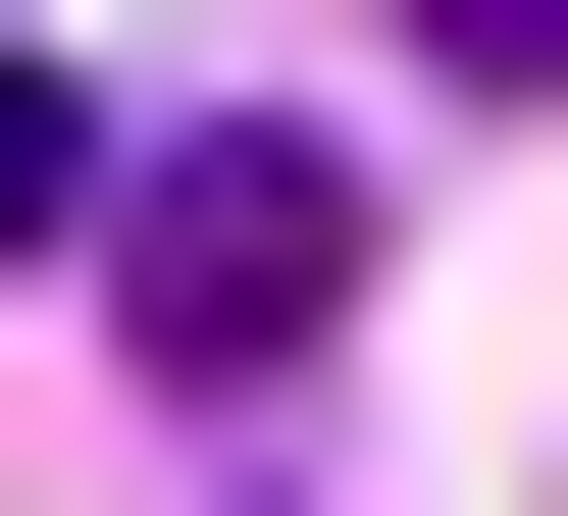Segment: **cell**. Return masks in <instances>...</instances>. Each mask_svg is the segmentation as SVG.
<instances>
[{
    "label": "cell",
    "instance_id": "cell-1",
    "mask_svg": "<svg viewBox=\"0 0 568 516\" xmlns=\"http://www.w3.org/2000/svg\"><path fill=\"white\" fill-rule=\"evenodd\" d=\"M52 259H104L155 362H311V310H362V155H258V103H207V155H104Z\"/></svg>",
    "mask_w": 568,
    "mask_h": 516
},
{
    "label": "cell",
    "instance_id": "cell-2",
    "mask_svg": "<svg viewBox=\"0 0 568 516\" xmlns=\"http://www.w3.org/2000/svg\"><path fill=\"white\" fill-rule=\"evenodd\" d=\"M52 206H104V103H52V52H0V259H52Z\"/></svg>",
    "mask_w": 568,
    "mask_h": 516
},
{
    "label": "cell",
    "instance_id": "cell-3",
    "mask_svg": "<svg viewBox=\"0 0 568 516\" xmlns=\"http://www.w3.org/2000/svg\"><path fill=\"white\" fill-rule=\"evenodd\" d=\"M362 52H465V103H568V0H362Z\"/></svg>",
    "mask_w": 568,
    "mask_h": 516
}]
</instances>
